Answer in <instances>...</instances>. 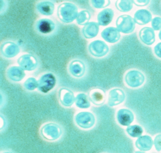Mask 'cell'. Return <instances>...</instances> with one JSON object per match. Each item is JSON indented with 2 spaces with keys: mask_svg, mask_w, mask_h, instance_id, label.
Returning <instances> with one entry per match:
<instances>
[{
  "mask_svg": "<svg viewBox=\"0 0 161 153\" xmlns=\"http://www.w3.org/2000/svg\"><path fill=\"white\" fill-rule=\"evenodd\" d=\"M134 18L129 15H123L118 18L116 22L117 29L123 34L131 33L135 29Z\"/></svg>",
  "mask_w": 161,
  "mask_h": 153,
  "instance_id": "6da1fadb",
  "label": "cell"
},
{
  "mask_svg": "<svg viewBox=\"0 0 161 153\" xmlns=\"http://www.w3.org/2000/svg\"><path fill=\"white\" fill-rule=\"evenodd\" d=\"M145 76L144 74L136 70L128 71L125 76L126 84L131 88L140 87L145 82Z\"/></svg>",
  "mask_w": 161,
  "mask_h": 153,
  "instance_id": "7a4b0ae2",
  "label": "cell"
},
{
  "mask_svg": "<svg viewBox=\"0 0 161 153\" xmlns=\"http://www.w3.org/2000/svg\"><path fill=\"white\" fill-rule=\"evenodd\" d=\"M118 122L124 126L130 125L134 120V115L131 111L128 109H120L117 114Z\"/></svg>",
  "mask_w": 161,
  "mask_h": 153,
  "instance_id": "3957f363",
  "label": "cell"
},
{
  "mask_svg": "<svg viewBox=\"0 0 161 153\" xmlns=\"http://www.w3.org/2000/svg\"><path fill=\"white\" fill-rule=\"evenodd\" d=\"M125 97L123 90L119 88L113 89L109 93L108 104L111 107L117 106L125 100Z\"/></svg>",
  "mask_w": 161,
  "mask_h": 153,
  "instance_id": "277c9868",
  "label": "cell"
},
{
  "mask_svg": "<svg viewBox=\"0 0 161 153\" xmlns=\"http://www.w3.org/2000/svg\"><path fill=\"white\" fill-rule=\"evenodd\" d=\"M140 40L145 45H152L155 41L154 30L150 27H145L140 30L139 33Z\"/></svg>",
  "mask_w": 161,
  "mask_h": 153,
  "instance_id": "5b68a950",
  "label": "cell"
},
{
  "mask_svg": "<svg viewBox=\"0 0 161 153\" xmlns=\"http://www.w3.org/2000/svg\"><path fill=\"white\" fill-rule=\"evenodd\" d=\"M152 15L150 12L146 9L137 10L134 14L135 22L139 25H144L149 23L152 20Z\"/></svg>",
  "mask_w": 161,
  "mask_h": 153,
  "instance_id": "8992f818",
  "label": "cell"
},
{
  "mask_svg": "<svg viewBox=\"0 0 161 153\" xmlns=\"http://www.w3.org/2000/svg\"><path fill=\"white\" fill-rule=\"evenodd\" d=\"M102 36L107 42L110 43H115L119 41L121 37V34L120 32L117 28L110 27L103 31Z\"/></svg>",
  "mask_w": 161,
  "mask_h": 153,
  "instance_id": "52a82bcc",
  "label": "cell"
},
{
  "mask_svg": "<svg viewBox=\"0 0 161 153\" xmlns=\"http://www.w3.org/2000/svg\"><path fill=\"white\" fill-rule=\"evenodd\" d=\"M153 140L148 135L140 136L135 142L136 147L141 151H147L150 150L153 145Z\"/></svg>",
  "mask_w": 161,
  "mask_h": 153,
  "instance_id": "ba28073f",
  "label": "cell"
},
{
  "mask_svg": "<svg viewBox=\"0 0 161 153\" xmlns=\"http://www.w3.org/2000/svg\"><path fill=\"white\" fill-rule=\"evenodd\" d=\"M114 16V12L113 10L111 9H105L100 13L99 20L103 26H107L112 22Z\"/></svg>",
  "mask_w": 161,
  "mask_h": 153,
  "instance_id": "9c48e42d",
  "label": "cell"
},
{
  "mask_svg": "<svg viewBox=\"0 0 161 153\" xmlns=\"http://www.w3.org/2000/svg\"><path fill=\"white\" fill-rule=\"evenodd\" d=\"M133 3V1L132 0H121L116 1L115 5L117 9L119 12L127 13L132 9Z\"/></svg>",
  "mask_w": 161,
  "mask_h": 153,
  "instance_id": "30bf717a",
  "label": "cell"
},
{
  "mask_svg": "<svg viewBox=\"0 0 161 153\" xmlns=\"http://www.w3.org/2000/svg\"><path fill=\"white\" fill-rule=\"evenodd\" d=\"M128 134L133 138H139L142 135L143 129L140 126L137 125L129 126L126 129Z\"/></svg>",
  "mask_w": 161,
  "mask_h": 153,
  "instance_id": "8fae6325",
  "label": "cell"
},
{
  "mask_svg": "<svg viewBox=\"0 0 161 153\" xmlns=\"http://www.w3.org/2000/svg\"><path fill=\"white\" fill-rule=\"evenodd\" d=\"M38 29L39 32L41 33L47 34L51 32L53 28L52 25L49 21L43 20L39 23Z\"/></svg>",
  "mask_w": 161,
  "mask_h": 153,
  "instance_id": "7c38bea8",
  "label": "cell"
},
{
  "mask_svg": "<svg viewBox=\"0 0 161 153\" xmlns=\"http://www.w3.org/2000/svg\"><path fill=\"white\" fill-rule=\"evenodd\" d=\"M93 98L94 102L97 105H101L105 101V94L103 91L101 90H97L94 92L93 95Z\"/></svg>",
  "mask_w": 161,
  "mask_h": 153,
  "instance_id": "4fadbf2b",
  "label": "cell"
},
{
  "mask_svg": "<svg viewBox=\"0 0 161 153\" xmlns=\"http://www.w3.org/2000/svg\"><path fill=\"white\" fill-rule=\"evenodd\" d=\"M152 27L154 30H160L161 29V18L156 17L152 20Z\"/></svg>",
  "mask_w": 161,
  "mask_h": 153,
  "instance_id": "5bb4252c",
  "label": "cell"
},
{
  "mask_svg": "<svg viewBox=\"0 0 161 153\" xmlns=\"http://www.w3.org/2000/svg\"><path fill=\"white\" fill-rule=\"evenodd\" d=\"M153 144H154V147H155V149L157 151H161V134H159L157 135L156 137L154 138V141H153Z\"/></svg>",
  "mask_w": 161,
  "mask_h": 153,
  "instance_id": "9a60e30c",
  "label": "cell"
},
{
  "mask_svg": "<svg viewBox=\"0 0 161 153\" xmlns=\"http://www.w3.org/2000/svg\"><path fill=\"white\" fill-rule=\"evenodd\" d=\"M150 1L148 0H134L133 1V3L135 4L136 6H139V7H142V6H146L149 3Z\"/></svg>",
  "mask_w": 161,
  "mask_h": 153,
  "instance_id": "2e32d148",
  "label": "cell"
},
{
  "mask_svg": "<svg viewBox=\"0 0 161 153\" xmlns=\"http://www.w3.org/2000/svg\"><path fill=\"white\" fill-rule=\"evenodd\" d=\"M154 52L157 57L161 59V42L158 43L154 46Z\"/></svg>",
  "mask_w": 161,
  "mask_h": 153,
  "instance_id": "e0dca14e",
  "label": "cell"
},
{
  "mask_svg": "<svg viewBox=\"0 0 161 153\" xmlns=\"http://www.w3.org/2000/svg\"><path fill=\"white\" fill-rule=\"evenodd\" d=\"M43 11L45 13H49L50 11V8H49L48 6L44 7L43 8Z\"/></svg>",
  "mask_w": 161,
  "mask_h": 153,
  "instance_id": "ac0fdd59",
  "label": "cell"
},
{
  "mask_svg": "<svg viewBox=\"0 0 161 153\" xmlns=\"http://www.w3.org/2000/svg\"><path fill=\"white\" fill-rule=\"evenodd\" d=\"M158 36H159V39L161 40V30L160 32H159V34H158Z\"/></svg>",
  "mask_w": 161,
  "mask_h": 153,
  "instance_id": "d6986e66",
  "label": "cell"
},
{
  "mask_svg": "<svg viewBox=\"0 0 161 153\" xmlns=\"http://www.w3.org/2000/svg\"><path fill=\"white\" fill-rule=\"evenodd\" d=\"M135 153H145V152H142V151H136L135 152Z\"/></svg>",
  "mask_w": 161,
  "mask_h": 153,
  "instance_id": "ffe728a7",
  "label": "cell"
},
{
  "mask_svg": "<svg viewBox=\"0 0 161 153\" xmlns=\"http://www.w3.org/2000/svg\"><path fill=\"white\" fill-rule=\"evenodd\" d=\"M9 153V152H6V153Z\"/></svg>",
  "mask_w": 161,
  "mask_h": 153,
  "instance_id": "44dd1931",
  "label": "cell"
}]
</instances>
